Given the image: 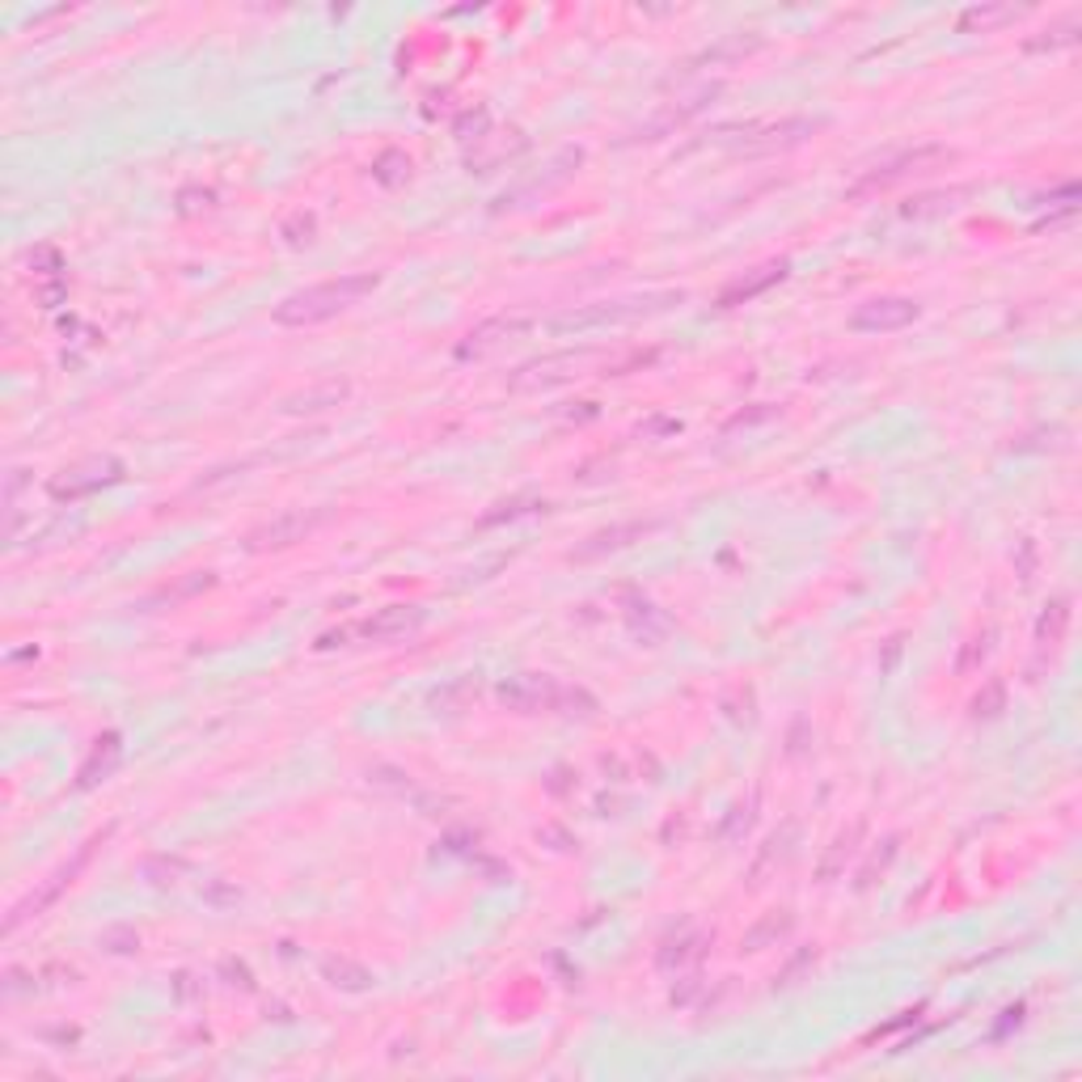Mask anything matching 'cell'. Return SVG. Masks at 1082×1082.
<instances>
[{
    "instance_id": "6da1fadb",
    "label": "cell",
    "mask_w": 1082,
    "mask_h": 1082,
    "mask_svg": "<svg viewBox=\"0 0 1082 1082\" xmlns=\"http://www.w3.org/2000/svg\"><path fill=\"white\" fill-rule=\"evenodd\" d=\"M380 288L377 270H360V275H339V279H325V284H309L292 297H284L275 305V322L279 325H313L325 318H339L343 309H352L368 292Z\"/></svg>"
},
{
    "instance_id": "7a4b0ae2",
    "label": "cell",
    "mask_w": 1082,
    "mask_h": 1082,
    "mask_svg": "<svg viewBox=\"0 0 1082 1082\" xmlns=\"http://www.w3.org/2000/svg\"><path fill=\"white\" fill-rule=\"evenodd\" d=\"M681 292H664V297H630V300H596V305H579V309H567L559 318H550V330L554 334H584V330H600V325H626L639 322V318H651L660 309L676 305Z\"/></svg>"
},
{
    "instance_id": "3957f363",
    "label": "cell",
    "mask_w": 1082,
    "mask_h": 1082,
    "mask_svg": "<svg viewBox=\"0 0 1082 1082\" xmlns=\"http://www.w3.org/2000/svg\"><path fill=\"white\" fill-rule=\"evenodd\" d=\"M499 703L520 710V715H538V710H563V715H593L596 703L584 689L559 685L554 676H516L508 685H499Z\"/></svg>"
},
{
    "instance_id": "277c9868",
    "label": "cell",
    "mask_w": 1082,
    "mask_h": 1082,
    "mask_svg": "<svg viewBox=\"0 0 1082 1082\" xmlns=\"http://www.w3.org/2000/svg\"><path fill=\"white\" fill-rule=\"evenodd\" d=\"M423 622H428V609H423V605H385V609H377V614H373V618H364V622L322 634V639H318V648H339V643H347V639H364V643H389V639H406V634H415Z\"/></svg>"
},
{
    "instance_id": "5b68a950",
    "label": "cell",
    "mask_w": 1082,
    "mask_h": 1082,
    "mask_svg": "<svg viewBox=\"0 0 1082 1082\" xmlns=\"http://www.w3.org/2000/svg\"><path fill=\"white\" fill-rule=\"evenodd\" d=\"M956 162V153L943 148V144H921V148H905L888 162H880L875 169H866L863 178L850 187V199H863L871 190H884L901 183V178H914V174H926V169H939V165Z\"/></svg>"
},
{
    "instance_id": "8992f818",
    "label": "cell",
    "mask_w": 1082,
    "mask_h": 1082,
    "mask_svg": "<svg viewBox=\"0 0 1082 1082\" xmlns=\"http://www.w3.org/2000/svg\"><path fill=\"white\" fill-rule=\"evenodd\" d=\"M330 512L325 508H292V512L275 516L267 525H258L245 545L254 550V554H263V550H284V545H292V541H305V533H313L318 525H325Z\"/></svg>"
},
{
    "instance_id": "52a82bcc",
    "label": "cell",
    "mask_w": 1082,
    "mask_h": 1082,
    "mask_svg": "<svg viewBox=\"0 0 1082 1082\" xmlns=\"http://www.w3.org/2000/svg\"><path fill=\"white\" fill-rule=\"evenodd\" d=\"M921 318V305L909 297H871L850 313V330L859 334H888V330H905Z\"/></svg>"
},
{
    "instance_id": "ba28073f",
    "label": "cell",
    "mask_w": 1082,
    "mask_h": 1082,
    "mask_svg": "<svg viewBox=\"0 0 1082 1082\" xmlns=\"http://www.w3.org/2000/svg\"><path fill=\"white\" fill-rule=\"evenodd\" d=\"M123 478V461L119 457H89L73 470H64L59 478H52V495L55 499H81V495H93L102 487H114Z\"/></svg>"
},
{
    "instance_id": "9c48e42d",
    "label": "cell",
    "mask_w": 1082,
    "mask_h": 1082,
    "mask_svg": "<svg viewBox=\"0 0 1082 1082\" xmlns=\"http://www.w3.org/2000/svg\"><path fill=\"white\" fill-rule=\"evenodd\" d=\"M98 841H102V838H93V841H89V846H81V854H77L73 863H64V866H59V871H55V875H52V880H47V884L38 888V893H30L26 901H22V905H18L13 914H9V926H4V930H18V926H22V921H26V918H38V914H43V909L52 905L55 896L64 893V888H68V884H73V880L81 875L85 863L93 859V846H98Z\"/></svg>"
},
{
    "instance_id": "30bf717a",
    "label": "cell",
    "mask_w": 1082,
    "mask_h": 1082,
    "mask_svg": "<svg viewBox=\"0 0 1082 1082\" xmlns=\"http://www.w3.org/2000/svg\"><path fill=\"white\" fill-rule=\"evenodd\" d=\"M825 119H783V123H749L744 128V140H740V153H774V148H786V144H799V140H808L816 128H820Z\"/></svg>"
},
{
    "instance_id": "8fae6325",
    "label": "cell",
    "mask_w": 1082,
    "mask_h": 1082,
    "mask_svg": "<svg viewBox=\"0 0 1082 1082\" xmlns=\"http://www.w3.org/2000/svg\"><path fill=\"white\" fill-rule=\"evenodd\" d=\"M533 325V318H525V313H512V318H490V322L474 325L465 339L457 343V360H478V355L495 352L504 339H512V334H525Z\"/></svg>"
},
{
    "instance_id": "7c38bea8",
    "label": "cell",
    "mask_w": 1082,
    "mask_h": 1082,
    "mask_svg": "<svg viewBox=\"0 0 1082 1082\" xmlns=\"http://www.w3.org/2000/svg\"><path fill=\"white\" fill-rule=\"evenodd\" d=\"M352 394V385L347 380H325V385H313V389H305V394H292V398H284V415H322L330 406H339L343 398Z\"/></svg>"
},
{
    "instance_id": "4fadbf2b",
    "label": "cell",
    "mask_w": 1082,
    "mask_h": 1082,
    "mask_svg": "<svg viewBox=\"0 0 1082 1082\" xmlns=\"http://www.w3.org/2000/svg\"><path fill=\"white\" fill-rule=\"evenodd\" d=\"M119 758H123V740L114 736V731H107L98 744H93V753H89V761L81 765V774H77V786L81 791H89V786H98L102 779H107L110 770L119 765Z\"/></svg>"
},
{
    "instance_id": "5bb4252c",
    "label": "cell",
    "mask_w": 1082,
    "mask_h": 1082,
    "mask_svg": "<svg viewBox=\"0 0 1082 1082\" xmlns=\"http://www.w3.org/2000/svg\"><path fill=\"white\" fill-rule=\"evenodd\" d=\"M1024 18V9H1015V4H973V9H964L960 13V30H969V34H990V30L998 26H1011V22H1019Z\"/></svg>"
},
{
    "instance_id": "9a60e30c",
    "label": "cell",
    "mask_w": 1082,
    "mask_h": 1082,
    "mask_svg": "<svg viewBox=\"0 0 1082 1082\" xmlns=\"http://www.w3.org/2000/svg\"><path fill=\"white\" fill-rule=\"evenodd\" d=\"M783 275H786V263H770V267H761V275H753V279H736L731 288H724L719 305L728 309V305H740V300H753L758 292H765L770 284H779Z\"/></svg>"
},
{
    "instance_id": "2e32d148",
    "label": "cell",
    "mask_w": 1082,
    "mask_h": 1082,
    "mask_svg": "<svg viewBox=\"0 0 1082 1082\" xmlns=\"http://www.w3.org/2000/svg\"><path fill=\"white\" fill-rule=\"evenodd\" d=\"M648 529L651 525H618V529H605V533L588 538V545H579L575 559L584 563V559H596V554H605V550H622V545H630L634 538H643Z\"/></svg>"
},
{
    "instance_id": "e0dca14e",
    "label": "cell",
    "mask_w": 1082,
    "mask_h": 1082,
    "mask_svg": "<svg viewBox=\"0 0 1082 1082\" xmlns=\"http://www.w3.org/2000/svg\"><path fill=\"white\" fill-rule=\"evenodd\" d=\"M325 976H330V985H339V990H364L373 973L368 969H360L352 960H325Z\"/></svg>"
},
{
    "instance_id": "ac0fdd59",
    "label": "cell",
    "mask_w": 1082,
    "mask_h": 1082,
    "mask_svg": "<svg viewBox=\"0 0 1082 1082\" xmlns=\"http://www.w3.org/2000/svg\"><path fill=\"white\" fill-rule=\"evenodd\" d=\"M1066 622H1070V605H1066V600H1053L1049 614L1040 618V630H1036L1040 648H1053L1057 639H1061V630H1066Z\"/></svg>"
},
{
    "instance_id": "d6986e66",
    "label": "cell",
    "mask_w": 1082,
    "mask_h": 1082,
    "mask_svg": "<svg viewBox=\"0 0 1082 1082\" xmlns=\"http://www.w3.org/2000/svg\"><path fill=\"white\" fill-rule=\"evenodd\" d=\"M406 174H410V157H406V153H385V157H377V165H373V178L385 183V187H398Z\"/></svg>"
},
{
    "instance_id": "ffe728a7",
    "label": "cell",
    "mask_w": 1082,
    "mask_h": 1082,
    "mask_svg": "<svg viewBox=\"0 0 1082 1082\" xmlns=\"http://www.w3.org/2000/svg\"><path fill=\"white\" fill-rule=\"evenodd\" d=\"M854 838H859V825H854L850 833H841V838L833 841V850H829V859L820 863V875H825V880H829V875H838V871H841V854H846V859L854 854Z\"/></svg>"
},
{
    "instance_id": "44dd1931",
    "label": "cell",
    "mask_w": 1082,
    "mask_h": 1082,
    "mask_svg": "<svg viewBox=\"0 0 1082 1082\" xmlns=\"http://www.w3.org/2000/svg\"><path fill=\"white\" fill-rule=\"evenodd\" d=\"M956 199H960V190H947V195H926V199H918V203H909L905 208V217H926V212H951L956 208Z\"/></svg>"
},
{
    "instance_id": "7402d4cb",
    "label": "cell",
    "mask_w": 1082,
    "mask_h": 1082,
    "mask_svg": "<svg viewBox=\"0 0 1082 1082\" xmlns=\"http://www.w3.org/2000/svg\"><path fill=\"white\" fill-rule=\"evenodd\" d=\"M786 926H791V918H786V914H783V918H765L758 930H749L744 947H749V951H761V943H765V939H774V935H786Z\"/></svg>"
},
{
    "instance_id": "603a6c76",
    "label": "cell",
    "mask_w": 1082,
    "mask_h": 1082,
    "mask_svg": "<svg viewBox=\"0 0 1082 1082\" xmlns=\"http://www.w3.org/2000/svg\"><path fill=\"white\" fill-rule=\"evenodd\" d=\"M284 238L292 245H309L313 242V217H292L284 224Z\"/></svg>"
},
{
    "instance_id": "cb8c5ba5",
    "label": "cell",
    "mask_w": 1082,
    "mask_h": 1082,
    "mask_svg": "<svg viewBox=\"0 0 1082 1082\" xmlns=\"http://www.w3.org/2000/svg\"><path fill=\"white\" fill-rule=\"evenodd\" d=\"M1002 706V685H990L985 698H976V715H998Z\"/></svg>"
}]
</instances>
